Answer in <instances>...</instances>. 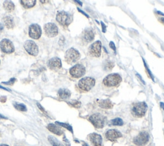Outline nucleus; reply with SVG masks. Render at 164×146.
Here are the masks:
<instances>
[{
	"label": "nucleus",
	"instance_id": "27",
	"mask_svg": "<svg viewBox=\"0 0 164 146\" xmlns=\"http://www.w3.org/2000/svg\"><path fill=\"white\" fill-rule=\"evenodd\" d=\"M111 124L113 126H123V120L120 118H116L113 120H112Z\"/></svg>",
	"mask_w": 164,
	"mask_h": 146
},
{
	"label": "nucleus",
	"instance_id": "32",
	"mask_svg": "<svg viewBox=\"0 0 164 146\" xmlns=\"http://www.w3.org/2000/svg\"><path fill=\"white\" fill-rule=\"evenodd\" d=\"M109 46H110V47L112 48V50H113L114 51H115L116 50V47H115V45L114 44V42H112L111 41L110 43H109Z\"/></svg>",
	"mask_w": 164,
	"mask_h": 146
},
{
	"label": "nucleus",
	"instance_id": "39",
	"mask_svg": "<svg viewBox=\"0 0 164 146\" xmlns=\"http://www.w3.org/2000/svg\"><path fill=\"white\" fill-rule=\"evenodd\" d=\"M5 118H6L5 117V116H3L2 115L0 114V119H5Z\"/></svg>",
	"mask_w": 164,
	"mask_h": 146
},
{
	"label": "nucleus",
	"instance_id": "18",
	"mask_svg": "<svg viewBox=\"0 0 164 146\" xmlns=\"http://www.w3.org/2000/svg\"><path fill=\"white\" fill-rule=\"evenodd\" d=\"M47 128L49 131L52 132L53 133L57 135H62L63 134V131L59 126L54 125L53 124H50L47 126Z\"/></svg>",
	"mask_w": 164,
	"mask_h": 146
},
{
	"label": "nucleus",
	"instance_id": "13",
	"mask_svg": "<svg viewBox=\"0 0 164 146\" xmlns=\"http://www.w3.org/2000/svg\"><path fill=\"white\" fill-rule=\"evenodd\" d=\"M42 30L40 27L37 24H32L29 27V35L34 39H38L41 36Z\"/></svg>",
	"mask_w": 164,
	"mask_h": 146
},
{
	"label": "nucleus",
	"instance_id": "9",
	"mask_svg": "<svg viewBox=\"0 0 164 146\" xmlns=\"http://www.w3.org/2000/svg\"><path fill=\"white\" fill-rule=\"evenodd\" d=\"M24 49L27 52L33 56H37L38 53V48L37 44L34 41L28 40L24 44Z\"/></svg>",
	"mask_w": 164,
	"mask_h": 146
},
{
	"label": "nucleus",
	"instance_id": "3",
	"mask_svg": "<svg viewBox=\"0 0 164 146\" xmlns=\"http://www.w3.org/2000/svg\"><path fill=\"white\" fill-rule=\"evenodd\" d=\"M96 80L92 77H87L80 80L78 86L80 89L85 92H89L95 86Z\"/></svg>",
	"mask_w": 164,
	"mask_h": 146
},
{
	"label": "nucleus",
	"instance_id": "24",
	"mask_svg": "<svg viewBox=\"0 0 164 146\" xmlns=\"http://www.w3.org/2000/svg\"><path fill=\"white\" fill-rule=\"evenodd\" d=\"M48 140H49L51 144L53 146H64L61 142L58 140L56 138L52 137V136H50V137H48Z\"/></svg>",
	"mask_w": 164,
	"mask_h": 146
},
{
	"label": "nucleus",
	"instance_id": "11",
	"mask_svg": "<svg viewBox=\"0 0 164 146\" xmlns=\"http://www.w3.org/2000/svg\"><path fill=\"white\" fill-rule=\"evenodd\" d=\"M0 48L3 52L5 54L13 53L15 50L14 46L12 42L8 39H3L0 42Z\"/></svg>",
	"mask_w": 164,
	"mask_h": 146
},
{
	"label": "nucleus",
	"instance_id": "30",
	"mask_svg": "<svg viewBox=\"0 0 164 146\" xmlns=\"http://www.w3.org/2000/svg\"><path fill=\"white\" fill-rule=\"evenodd\" d=\"M144 61V65H145V68H146V70L147 71V72H148V73H149V76L151 77V78L152 79V80H153V81H155L154 80V77H153V74H152V73L150 72V70H149V69L148 68V67H147V64H146V63H145V61H144V60L143 61Z\"/></svg>",
	"mask_w": 164,
	"mask_h": 146
},
{
	"label": "nucleus",
	"instance_id": "23",
	"mask_svg": "<svg viewBox=\"0 0 164 146\" xmlns=\"http://www.w3.org/2000/svg\"><path fill=\"white\" fill-rule=\"evenodd\" d=\"M3 8L7 12H12L15 9V5L12 1H5L3 3Z\"/></svg>",
	"mask_w": 164,
	"mask_h": 146
},
{
	"label": "nucleus",
	"instance_id": "21",
	"mask_svg": "<svg viewBox=\"0 0 164 146\" xmlns=\"http://www.w3.org/2000/svg\"><path fill=\"white\" fill-rule=\"evenodd\" d=\"M58 95L62 99H67L70 97L71 93L67 89H60L58 92Z\"/></svg>",
	"mask_w": 164,
	"mask_h": 146
},
{
	"label": "nucleus",
	"instance_id": "22",
	"mask_svg": "<svg viewBox=\"0 0 164 146\" xmlns=\"http://www.w3.org/2000/svg\"><path fill=\"white\" fill-rule=\"evenodd\" d=\"M21 3L25 8H30L35 5L36 1L35 0H22L21 1Z\"/></svg>",
	"mask_w": 164,
	"mask_h": 146
},
{
	"label": "nucleus",
	"instance_id": "16",
	"mask_svg": "<svg viewBox=\"0 0 164 146\" xmlns=\"http://www.w3.org/2000/svg\"><path fill=\"white\" fill-rule=\"evenodd\" d=\"M106 137L108 140L115 142L117 138L122 137V134L119 131L115 130V129H110L106 133Z\"/></svg>",
	"mask_w": 164,
	"mask_h": 146
},
{
	"label": "nucleus",
	"instance_id": "12",
	"mask_svg": "<svg viewBox=\"0 0 164 146\" xmlns=\"http://www.w3.org/2000/svg\"><path fill=\"white\" fill-rule=\"evenodd\" d=\"M44 29L45 34L50 37H55L59 34V29L57 26L53 23H48L45 25Z\"/></svg>",
	"mask_w": 164,
	"mask_h": 146
},
{
	"label": "nucleus",
	"instance_id": "6",
	"mask_svg": "<svg viewBox=\"0 0 164 146\" xmlns=\"http://www.w3.org/2000/svg\"><path fill=\"white\" fill-rule=\"evenodd\" d=\"M57 20L60 25L67 27L73 21V16L65 11H61L57 15Z\"/></svg>",
	"mask_w": 164,
	"mask_h": 146
},
{
	"label": "nucleus",
	"instance_id": "40",
	"mask_svg": "<svg viewBox=\"0 0 164 146\" xmlns=\"http://www.w3.org/2000/svg\"><path fill=\"white\" fill-rule=\"evenodd\" d=\"M157 13H158V14L160 15H162V16H164V14L163 12H160V11H157Z\"/></svg>",
	"mask_w": 164,
	"mask_h": 146
},
{
	"label": "nucleus",
	"instance_id": "43",
	"mask_svg": "<svg viewBox=\"0 0 164 146\" xmlns=\"http://www.w3.org/2000/svg\"><path fill=\"white\" fill-rule=\"evenodd\" d=\"M0 88L3 89V90H7V89H6L5 87H2V86H0Z\"/></svg>",
	"mask_w": 164,
	"mask_h": 146
},
{
	"label": "nucleus",
	"instance_id": "33",
	"mask_svg": "<svg viewBox=\"0 0 164 146\" xmlns=\"http://www.w3.org/2000/svg\"><path fill=\"white\" fill-rule=\"evenodd\" d=\"M101 26H102V30H103V33H105L106 32V26L105 25V24L103 23V22H101Z\"/></svg>",
	"mask_w": 164,
	"mask_h": 146
},
{
	"label": "nucleus",
	"instance_id": "25",
	"mask_svg": "<svg viewBox=\"0 0 164 146\" xmlns=\"http://www.w3.org/2000/svg\"><path fill=\"white\" fill-rule=\"evenodd\" d=\"M104 70L106 71H110L114 66V63L110 61H107L104 64Z\"/></svg>",
	"mask_w": 164,
	"mask_h": 146
},
{
	"label": "nucleus",
	"instance_id": "19",
	"mask_svg": "<svg viewBox=\"0 0 164 146\" xmlns=\"http://www.w3.org/2000/svg\"><path fill=\"white\" fill-rule=\"evenodd\" d=\"M3 23L5 27L8 29H12L14 27V23L11 16H6L3 18Z\"/></svg>",
	"mask_w": 164,
	"mask_h": 146
},
{
	"label": "nucleus",
	"instance_id": "7",
	"mask_svg": "<svg viewBox=\"0 0 164 146\" xmlns=\"http://www.w3.org/2000/svg\"><path fill=\"white\" fill-rule=\"evenodd\" d=\"M86 72V69L84 66L82 64H76L73 66L69 70V73L73 77L78 79V78L82 77L85 75Z\"/></svg>",
	"mask_w": 164,
	"mask_h": 146
},
{
	"label": "nucleus",
	"instance_id": "34",
	"mask_svg": "<svg viewBox=\"0 0 164 146\" xmlns=\"http://www.w3.org/2000/svg\"><path fill=\"white\" fill-rule=\"evenodd\" d=\"M78 11H79L80 12H81V13H82V14L83 15H84V16H86V17H87V18H89V16H88L87 14H86V13H85V12H83V11H82V10H80V9L79 8H78Z\"/></svg>",
	"mask_w": 164,
	"mask_h": 146
},
{
	"label": "nucleus",
	"instance_id": "1",
	"mask_svg": "<svg viewBox=\"0 0 164 146\" xmlns=\"http://www.w3.org/2000/svg\"><path fill=\"white\" fill-rule=\"evenodd\" d=\"M122 81V78L118 73H112L108 75L103 80V83L107 87H114L119 84Z\"/></svg>",
	"mask_w": 164,
	"mask_h": 146
},
{
	"label": "nucleus",
	"instance_id": "15",
	"mask_svg": "<svg viewBox=\"0 0 164 146\" xmlns=\"http://www.w3.org/2000/svg\"><path fill=\"white\" fill-rule=\"evenodd\" d=\"M47 65L51 70H57L62 67V62L59 57H53L48 61Z\"/></svg>",
	"mask_w": 164,
	"mask_h": 146
},
{
	"label": "nucleus",
	"instance_id": "20",
	"mask_svg": "<svg viewBox=\"0 0 164 146\" xmlns=\"http://www.w3.org/2000/svg\"><path fill=\"white\" fill-rule=\"evenodd\" d=\"M98 105L102 108L104 109H111L113 108L114 104L112 103L109 99L100 100H98Z\"/></svg>",
	"mask_w": 164,
	"mask_h": 146
},
{
	"label": "nucleus",
	"instance_id": "5",
	"mask_svg": "<svg viewBox=\"0 0 164 146\" xmlns=\"http://www.w3.org/2000/svg\"><path fill=\"white\" fill-rule=\"evenodd\" d=\"M89 120L95 128L100 129L104 127L106 118L105 116L99 113H96L90 116Z\"/></svg>",
	"mask_w": 164,
	"mask_h": 146
},
{
	"label": "nucleus",
	"instance_id": "37",
	"mask_svg": "<svg viewBox=\"0 0 164 146\" xmlns=\"http://www.w3.org/2000/svg\"><path fill=\"white\" fill-rule=\"evenodd\" d=\"M3 29H4V27L1 23H0V33L3 30Z\"/></svg>",
	"mask_w": 164,
	"mask_h": 146
},
{
	"label": "nucleus",
	"instance_id": "14",
	"mask_svg": "<svg viewBox=\"0 0 164 146\" xmlns=\"http://www.w3.org/2000/svg\"><path fill=\"white\" fill-rule=\"evenodd\" d=\"M95 33L92 28H87L82 32V39L85 43H90L94 40Z\"/></svg>",
	"mask_w": 164,
	"mask_h": 146
},
{
	"label": "nucleus",
	"instance_id": "41",
	"mask_svg": "<svg viewBox=\"0 0 164 146\" xmlns=\"http://www.w3.org/2000/svg\"><path fill=\"white\" fill-rule=\"evenodd\" d=\"M75 2H76V3H78V4H80V5H81V6L82 5V3L81 1H76V0Z\"/></svg>",
	"mask_w": 164,
	"mask_h": 146
},
{
	"label": "nucleus",
	"instance_id": "46",
	"mask_svg": "<svg viewBox=\"0 0 164 146\" xmlns=\"http://www.w3.org/2000/svg\"><path fill=\"white\" fill-rule=\"evenodd\" d=\"M0 63H1V62H0Z\"/></svg>",
	"mask_w": 164,
	"mask_h": 146
},
{
	"label": "nucleus",
	"instance_id": "8",
	"mask_svg": "<svg viewBox=\"0 0 164 146\" xmlns=\"http://www.w3.org/2000/svg\"><path fill=\"white\" fill-rule=\"evenodd\" d=\"M101 42L97 41L92 44L89 48L88 54L89 56L94 57H99L101 56Z\"/></svg>",
	"mask_w": 164,
	"mask_h": 146
},
{
	"label": "nucleus",
	"instance_id": "31",
	"mask_svg": "<svg viewBox=\"0 0 164 146\" xmlns=\"http://www.w3.org/2000/svg\"><path fill=\"white\" fill-rule=\"evenodd\" d=\"M15 79H14V78H12V79H11L8 82H4V83H3V84H8V85H13V84H14L15 83Z\"/></svg>",
	"mask_w": 164,
	"mask_h": 146
},
{
	"label": "nucleus",
	"instance_id": "4",
	"mask_svg": "<svg viewBox=\"0 0 164 146\" xmlns=\"http://www.w3.org/2000/svg\"><path fill=\"white\" fill-rule=\"evenodd\" d=\"M80 58L79 51L75 48H70L67 50L65 55V59L66 62L69 64H73L76 63Z\"/></svg>",
	"mask_w": 164,
	"mask_h": 146
},
{
	"label": "nucleus",
	"instance_id": "29",
	"mask_svg": "<svg viewBox=\"0 0 164 146\" xmlns=\"http://www.w3.org/2000/svg\"><path fill=\"white\" fill-rule=\"evenodd\" d=\"M70 105H71L73 107H75L76 108H79L81 106V102L78 101V100H73L72 102L69 103Z\"/></svg>",
	"mask_w": 164,
	"mask_h": 146
},
{
	"label": "nucleus",
	"instance_id": "36",
	"mask_svg": "<svg viewBox=\"0 0 164 146\" xmlns=\"http://www.w3.org/2000/svg\"><path fill=\"white\" fill-rule=\"evenodd\" d=\"M0 100H1V101L3 102H5L6 101V97H1V98H0Z\"/></svg>",
	"mask_w": 164,
	"mask_h": 146
},
{
	"label": "nucleus",
	"instance_id": "44",
	"mask_svg": "<svg viewBox=\"0 0 164 146\" xmlns=\"http://www.w3.org/2000/svg\"><path fill=\"white\" fill-rule=\"evenodd\" d=\"M83 146H89L87 144H86V143H85V144H83Z\"/></svg>",
	"mask_w": 164,
	"mask_h": 146
},
{
	"label": "nucleus",
	"instance_id": "35",
	"mask_svg": "<svg viewBox=\"0 0 164 146\" xmlns=\"http://www.w3.org/2000/svg\"><path fill=\"white\" fill-rule=\"evenodd\" d=\"M136 75H137V76L138 77H139V79H140L141 80V81H142V83H143L144 84H145V82H144V80H143V79H142V77H141L140 76V75H139V73H136Z\"/></svg>",
	"mask_w": 164,
	"mask_h": 146
},
{
	"label": "nucleus",
	"instance_id": "17",
	"mask_svg": "<svg viewBox=\"0 0 164 146\" xmlns=\"http://www.w3.org/2000/svg\"><path fill=\"white\" fill-rule=\"evenodd\" d=\"M89 140L94 146H102L103 139L101 136L97 133H91L89 135Z\"/></svg>",
	"mask_w": 164,
	"mask_h": 146
},
{
	"label": "nucleus",
	"instance_id": "38",
	"mask_svg": "<svg viewBox=\"0 0 164 146\" xmlns=\"http://www.w3.org/2000/svg\"><path fill=\"white\" fill-rule=\"evenodd\" d=\"M160 106L163 109H164V103L163 102H160Z\"/></svg>",
	"mask_w": 164,
	"mask_h": 146
},
{
	"label": "nucleus",
	"instance_id": "26",
	"mask_svg": "<svg viewBox=\"0 0 164 146\" xmlns=\"http://www.w3.org/2000/svg\"><path fill=\"white\" fill-rule=\"evenodd\" d=\"M14 108L19 110V111H26L27 110V107L23 104H20V103H17L15 102L14 104Z\"/></svg>",
	"mask_w": 164,
	"mask_h": 146
},
{
	"label": "nucleus",
	"instance_id": "42",
	"mask_svg": "<svg viewBox=\"0 0 164 146\" xmlns=\"http://www.w3.org/2000/svg\"><path fill=\"white\" fill-rule=\"evenodd\" d=\"M160 20H161V21H162V23H164V18H160Z\"/></svg>",
	"mask_w": 164,
	"mask_h": 146
},
{
	"label": "nucleus",
	"instance_id": "2",
	"mask_svg": "<svg viewBox=\"0 0 164 146\" xmlns=\"http://www.w3.org/2000/svg\"><path fill=\"white\" fill-rule=\"evenodd\" d=\"M147 109V106L145 102L135 103L133 105L131 112L132 114L137 117H142L145 115Z\"/></svg>",
	"mask_w": 164,
	"mask_h": 146
},
{
	"label": "nucleus",
	"instance_id": "45",
	"mask_svg": "<svg viewBox=\"0 0 164 146\" xmlns=\"http://www.w3.org/2000/svg\"><path fill=\"white\" fill-rule=\"evenodd\" d=\"M0 146H8V145H5V144H2V145H1Z\"/></svg>",
	"mask_w": 164,
	"mask_h": 146
},
{
	"label": "nucleus",
	"instance_id": "28",
	"mask_svg": "<svg viewBox=\"0 0 164 146\" xmlns=\"http://www.w3.org/2000/svg\"><path fill=\"white\" fill-rule=\"evenodd\" d=\"M56 124L60 126H62V127H64V128H66L67 129H68V130L70 131L71 133L73 132L72 127L70 125H69V124H66V123H62V122H56Z\"/></svg>",
	"mask_w": 164,
	"mask_h": 146
},
{
	"label": "nucleus",
	"instance_id": "10",
	"mask_svg": "<svg viewBox=\"0 0 164 146\" xmlns=\"http://www.w3.org/2000/svg\"><path fill=\"white\" fill-rule=\"evenodd\" d=\"M149 140V135L146 131L140 132L133 139V143L139 146L145 145Z\"/></svg>",
	"mask_w": 164,
	"mask_h": 146
}]
</instances>
